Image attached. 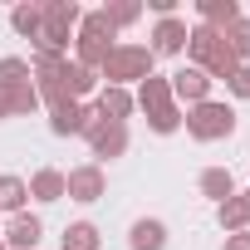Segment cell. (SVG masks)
Wrapping results in <instances>:
<instances>
[{
    "label": "cell",
    "instance_id": "obj_1",
    "mask_svg": "<svg viewBox=\"0 0 250 250\" xmlns=\"http://www.w3.org/2000/svg\"><path fill=\"white\" fill-rule=\"evenodd\" d=\"M187 54H191V69H201V74H206L211 83H216V79H230V74H235V54L226 49L221 30L191 25V35H187Z\"/></svg>",
    "mask_w": 250,
    "mask_h": 250
},
{
    "label": "cell",
    "instance_id": "obj_2",
    "mask_svg": "<svg viewBox=\"0 0 250 250\" xmlns=\"http://www.w3.org/2000/svg\"><path fill=\"white\" fill-rule=\"evenodd\" d=\"M152 64H157V54L147 44H113V54L103 59L98 79H108V88H128V83H143L152 74Z\"/></svg>",
    "mask_w": 250,
    "mask_h": 250
},
{
    "label": "cell",
    "instance_id": "obj_3",
    "mask_svg": "<svg viewBox=\"0 0 250 250\" xmlns=\"http://www.w3.org/2000/svg\"><path fill=\"white\" fill-rule=\"evenodd\" d=\"M40 15H44V25H40V40L35 44L49 49V54H69V40H74L83 10L74 5V0H40Z\"/></svg>",
    "mask_w": 250,
    "mask_h": 250
},
{
    "label": "cell",
    "instance_id": "obj_4",
    "mask_svg": "<svg viewBox=\"0 0 250 250\" xmlns=\"http://www.w3.org/2000/svg\"><path fill=\"white\" fill-rule=\"evenodd\" d=\"M182 128H187L196 143H221V138H230V133H235V108H230V103H216V98H206V103L187 108Z\"/></svg>",
    "mask_w": 250,
    "mask_h": 250
},
{
    "label": "cell",
    "instance_id": "obj_5",
    "mask_svg": "<svg viewBox=\"0 0 250 250\" xmlns=\"http://www.w3.org/2000/svg\"><path fill=\"white\" fill-rule=\"evenodd\" d=\"M103 191H108V177H103V167H98V162H83V167L64 172V196H69V201L88 206V201H98Z\"/></svg>",
    "mask_w": 250,
    "mask_h": 250
},
{
    "label": "cell",
    "instance_id": "obj_6",
    "mask_svg": "<svg viewBox=\"0 0 250 250\" xmlns=\"http://www.w3.org/2000/svg\"><path fill=\"white\" fill-rule=\"evenodd\" d=\"M88 147H93V157L98 162H113V157H123V152H128V128H123V123H88Z\"/></svg>",
    "mask_w": 250,
    "mask_h": 250
},
{
    "label": "cell",
    "instance_id": "obj_7",
    "mask_svg": "<svg viewBox=\"0 0 250 250\" xmlns=\"http://www.w3.org/2000/svg\"><path fill=\"white\" fill-rule=\"evenodd\" d=\"M88 123H98V113L88 108V103H59V108H49V133L54 138H69V133H88Z\"/></svg>",
    "mask_w": 250,
    "mask_h": 250
},
{
    "label": "cell",
    "instance_id": "obj_8",
    "mask_svg": "<svg viewBox=\"0 0 250 250\" xmlns=\"http://www.w3.org/2000/svg\"><path fill=\"white\" fill-rule=\"evenodd\" d=\"M187 35H191V25H187L182 15L157 20V30H152V54H182V49H187Z\"/></svg>",
    "mask_w": 250,
    "mask_h": 250
},
{
    "label": "cell",
    "instance_id": "obj_9",
    "mask_svg": "<svg viewBox=\"0 0 250 250\" xmlns=\"http://www.w3.org/2000/svg\"><path fill=\"white\" fill-rule=\"evenodd\" d=\"M172 98H182V103H191V108H196V103H206V98H211V79H206L201 69H191V64H187V69H177V74H172Z\"/></svg>",
    "mask_w": 250,
    "mask_h": 250
},
{
    "label": "cell",
    "instance_id": "obj_10",
    "mask_svg": "<svg viewBox=\"0 0 250 250\" xmlns=\"http://www.w3.org/2000/svg\"><path fill=\"white\" fill-rule=\"evenodd\" d=\"M133 103H138L143 113H162V108H172V103H177V98H172V79H162V74H147V79L138 83Z\"/></svg>",
    "mask_w": 250,
    "mask_h": 250
},
{
    "label": "cell",
    "instance_id": "obj_11",
    "mask_svg": "<svg viewBox=\"0 0 250 250\" xmlns=\"http://www.w3.org/2000/svg\"><path fill=\"white\" fill-rule=\"evenodd\" d=\"M133 108H138V103H133V93H128V88H108V83H103V88H98V108H93V113H98L103 123H123V128H128Z\"/></svg>",
    "mask_w": 250,
    "mask_h": 250
},
{
    "label": "cell",
    "instance_id": "obj_12",
    "mask_svg": "<svg viewBox=\"0 0 250 250\" xmlns=\"http://www.w3.org/2000/svg\"><path fill=\"white\" fill-rule=\"evenodd\" d=\"M40 240H44V221L40 216H30V211L10 216V230H5V245L10 250H35Z\"/></svg>",
    "mask_w": 250,
    "mask_h": 250
},
{
    "label": "cell",
    "instance_id": "obj_13",
    "mask_svg": "<svg viewBox=\"0 0 250 250\" xmlns=\"http://www.w3.org/2000/svg\"><path fill=\"white\" fill-rule=\"evenodd\" d=\"M128 245H133V250H167V226H162L157 216H143V221H133Z\"/></svg>",
    "mask_w": 250,
    "mask_h": 250
},
{
    "label": "cell",
    "instance_id": "obj_14",
    "mask_svg": "<svg viewBox=\"0 0 250 250\" xmlns=\"http://www.w3.org/2000/svg\"><path fill=\"white\" fill-rule=\"evenodd\" d=\"M59 88H64V93H69V98H74V103H79V98H88V93H93V88H98V74H93V69H83V64H74V59H69V64H64V74H59Z\"/></svg>",
    "mask_w": 250,
    "mask_h": 250
},
{
    "label": "cell",
    "instance_id": "obj_15",
    "mask_svg": "<svg viewBox=\"0 0 250 250\" xmlns=\"http://www.w3.org/2000/svg\"><path fill=\"white\" fill-rule=\"evenodd\" d=\"M196 15H201L196 25H206V30H226V25L240 20V5H235V0H201Z\"/></svg>",
    "mask_w": 250,
    "mask_h": 250
},
{
    "label": "cell",
    "instance_id": "obj_16",
    "mask_svg": "<svg viewBox=\"0 0 250 250\" xmlns=\"http://www.w3.org/2000/svg\"><path fill=\"white\" fill-rule=\"evenodd\" d=\"M25 187H30L35 201H64V172H59V167H40Z\"/></svg>",
    "mask_w": 250,
    "mask_h": 250
},
{
    "label": "cell",
    "instance_id": "obj_17",
    "mask_svg": "<svg viewBox=\"0 0 250 250\" xmlns=\"http://www.w3.org/2000/svg\"><path fill=\"white\" fill-rule=\"evenodd\" d=\"M201 196H211L216 206L230 201V196H235V177H230L226 167H206V172H201Z\"/></svg>",
    "mask_w": 250,
    "mask_h": 250
},
{
    "label": "cell",
    "instance_id": "obj_18",
    "mask_svg": "<svg viewBox=\"0 0 250 250\" xmlns=\"http://www.w3.org/2000/svg\"><path fill=\"white\" fill-rule=\"evenodd\" d=\"M25 201H30V187H25V177H0V211H25Z\"/></svg>",
    "mask_w": 250,
    "mask_h": 250
},
{
    "label": "cell",
    "instance_id": "obj_19",
    "mask_svg": "<svg viewBox=\"0 0 250 250\" xmlns=\"http://www.w3.org/2000/svg\"><path fill=\"white\" fill-rule=\"evenodd\" d=\"M221 40H226V49L235 54V64H245V59H250V20H245V15H240L235 25H226V30H221Z\"/></svg>",
    "mask_w": 250,
    "mask_h": 250
},
{
    "label": "cell",
    "instance_id": "obj_20",
    "mask_svg": "<svg viewBox=\"0 0 250 250\" xmlns=\"http://www.w3.org/2000/svg\"><path fill=\"white\" fill-rule=\"evenodd\" d=\"M113 25H108V15L103 10H88L83 20H79V40H98V44H113Z\"/></svg>",
    "mask_w": 250,
    "mask_h": 250
},
{
    "label": "cell",
    "instance_id": "obj_21",
    "mask_svg": "<svg viewBox=\"0 0 250 250\" xmlns=\"http://www.w3.org/2000/svg\"><path fill=\"white\" fill-rule=\"evenodd\" d=\"M216 221H221V230H226V235H235V230H250V221H245V206H240V191H235L230 201H221V206H216Z\"/></svg>",
    "mask_w": 250,
    "mask_h": 250
},
{
    "label": "cell",
    "instance_id": "obj_22",
    "mask_svg": "<svg viewBox=\"0 0 250 250\" xmlns=\"http://www.w3.org/2000/svg\"><path fill=\"white\" fill-rule=\"evenodd\" d=\"M103 15H108L113 30H123V25H138V20H143V5H138V0H108Z\"/></svg>",
    "mask_w": 250,
    "mask_h": 250
},
{
    "label": "cell",
    "instance_id": "obj_23",
    "mask_svg": "<svg viewBox=\"0 0 250 250\" xmlns=\"http://www.w3.org/2000/svg\"><path fill=\"white\" fill-rule=\"evenodd\" d=\"M10 25H15V35H25V40H40V25H44V15H40V5H15V10H10Z\"/></svg>",
    "mask_w": 250,
    "mask_h": 250
},
{
    "label": "cell",
    "instance_id": "obj_24",
    "mask_svg": "<svg viewBox=\"0 0 250 250\" xmlns=\"http://www.w3.org/2000/svg\"><path fill=\"white\" fill-rule=\"evenodd\" d=\"M64 250H98V226H88V221L64 226Z\"/></svg>",
    "mask_w": 250,
    "mask_h": 250
},
{
    "label": "cell",
    "instance_id": "obj_25",
    "mask_svg": "<svg viewBox=\"0 0 250 250\" xmlns=\"http://www.w3.org/2000/svg\"><path fill=\"white\" fill-rule=\"evenodd\" d=\"M15 83H30V59L5 54L0 59V88H15Z\"/></svg>",
    "mask_w": 250,
    "mask_h": 250
},
{
    "label": "cell",
    "instance_id": "obj_26",
    "mask_svg": "<svg viewBox=\"0 0 250 250\" xmlns=\"http://www.w3.org/2000/svg\"><path fill=\"white\" fill-rule=\"evenodd\" d=\"M182 118H187V113H182V108L172 103V108H162V113H147V128L167 138V133H177V128H182Z\"/></svg>",
    "mask_w": 250,
    "mask_h": 250
},
{
    "label": "cell",
    "instance_id": "obj_27",
    "mask_svg": "<svg viewBox=\"0 0 250 250\" xmlns=\"http://www.w3.org/2000/svg\"><path fill=\"white\" fill-rule=\"evenodd\" d=\"M10 108H15V118L35 113V108H40V93H35V83H15V88H10Z\"/></svg>",
    "mask_w": 250,
    "mask_h": 250
},
{
    "label": "cell",
    "instance_id": "obj_28",
    "mask_svg": "<svg viewBox=\"0 0 250 250\" xmlns=\"http://www.w3.org/2000/svg\"><path fill=\"white\" fill-rule=\"evenodd\" d=\"M226 88H230L235 98H250V64H235V74L226 79Z\"/></svg>",
    "mask_w": 250,
    "mask_h": 250
},
{
    "label": "cell",
    "instance_id": "obj_29",
    "mask_svg": "<svg viewBox=\"0 0 250 250\" xmlns=\"http://www.w3.org/2000/svg\"><path fill=\"white\" fill-rule=\"evenodd\" d=\"M221 250H250V230H235V235H226V245Z\"/></svg>",
    "mask_w": 250,
    "mask_h": 250
},
{
    "label": "cell",
    "instance_id": "obj_30",
    "mask_svg": "<svg viewBox=\"0 0 250 250\" xmlns=\"http://www.w3.org/2000/svg\"><path fill=\"white\" fill-rule=\"evenodd\" d=\"M5 118H15V108H10V88H0V123Z\"/></svg>",
    "mask_w": 250,
    "mask_h": 250
},
{
    "label": "cell",
    "instance_id": "obj_31",
    "mask_svg": "<svg viewBox=\"0 0 250 250\" xmlns=\"http://www.w3.org/2000/svg\"><path fill=\"white\" fill-rule=\"evenodd\" d=\"M240 206H245V221H250V191H240Z\"/></svg>",
    "mask_w": 250,
    "mask_h": 250
},
{
    "label": "cell",
    "instance_id": "obj_32",
    "mask_svg": "<svg viewBox=\"0 0 250 250\" xmlns=\"http://www.w3.org/2000/svg\"><path fill=\"white\" fill-rule=\"evenodd\" d=\"M0 250H10V245H5V240H0Z\"/></svg>",
    "mask_w": 250,
    "mask_h": 250
}]
</instances>
